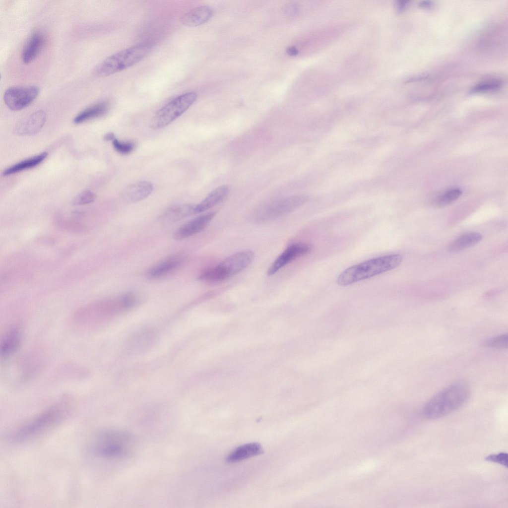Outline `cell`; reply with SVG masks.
<instances>
[{"mask_svg":"<svg viewBox=\"0 0 508 508\" xmlns=\"http://www.w3.org/2000/svg\"><path fill=\"white\" fill-rule=\"evenodd\" d=\"M135 444L134 437L128 432L120 429H106L92 436L87 444V452L93 458L113 460L130 455Z\"/></svg>","mask_w":508,"mask_h":508,"instance_id":"obj_1","label":"cell"},{"mask_svg":"<svg viewBox=\"0 0 508 508\" xmlns=\"http://www.w3.org/2000/svg\"><path fill=\"white\" fill-rule=\"evenodd\" d=\"M470 390L465 381H455L447 386L430 399L421 408V416L435 419L446 416L463 406L467 401Z\"/></svg>","mask_w":508,"mask_h":508,"instance_id":"obj_2","label":"cell"},{"mask_svg":"<svg viewBox=\"0 0 508 508\" xmlns=\"http://www.w3.org/2000/svg\"><path fill=\"white\" fill-rule=\"evenodd\" d=\"M402 259L399 254L373 258L344 270L338 275L337 282L340 286H346L370 278L396 268Z\"/></svg>","mask_w":508,"mask_h":508,"instance_id":"obj_3","label":"cell"},{"mask_svg":"<svg viewBox=\"0 0 508 508\" xmlns=\"http://www.w3.org/2000/svg\"><path fill=\"white\" fill-rule=\"evenodd\" d=\"M152 45L144 42L110 55L95 67L99 77H106L126 69L143 59L151 51Z\"/></svg>","mask_w":508,"mask_h":508,"instance_id":"obj_4","label":"cell"},{"mask_svg":"<svg viewBox=\"0 0 508 508\" xmlns=\"http://www.w3.org/2000/svg\"><path fill=\"white\" fill-rule=\"evenodd\" d=\"M67 413V409L64 405L53 406L17 429L13 433L12 439L21 442L42 434L63 421Z\"/></svg>","mask_w":508,"mask_h":508,"instance_id":"obj_5","label":"cell"},{"mask_svg":"<svg viewBox=\"0 0 508 508\" xmlns=\"http://www.w3.org/2000/svg\"><path fill=\"white\" fill-rule=\"evenodd\" d=\"M254 257V253L252 251L238 252L228 256L215 267L203 272L198 278L205 281H223L246 269Z\"/></svg>","mask_w":508,"mask_h":508,"instance_id":"obj_6","label":"cell"},{"mask_svg":"<svg viewBox=\"0 0 508 508\" xmlns=\"http://www.w3.org/2000/svg\"><path fill=\"white\" fill-rule=\"evenodd\" d=\"M197 94L189 92L180 95L156 112L150 124L154 129L162 128L184 114L195 101Z\"/></svg>","mask_w":508,"mask_h":508,"instance_id":"obj_7","label":"cell"},{"mask_svg":"<svg viewBox=\"0 0 508 508\" xmlns=\"http://www.w3.org/2000/svg\"><path fill=\"white\" fill-rule=\"evenodd\" d=\"M308 196L299 194L286 197L264 205L259 208L253 216L256 222L271 221L288 214L304 204Z\"/></svg>","mask_w":508,"mask_h":508,"instance_id":"obj_8","label":"cell"},{"mask_svg":"<svg viewBox=\"0 0 508 508\" xmlns=\"http://www.w3.org/2000/svg\"><path fill=\"white\" fill-rule=\"evenodd\" d=\"M39 93V89L36 86H12L5 91L3 101L9 109L18 111L30 105Z\"/></svg>","mask_w":508,"mask_h":508,"instance_id":"obj_9","label":"cell"},{"mask_svg":"<svg viewBox=\"0 0 508 508\" xmlns=\"http://www.w3.org/2000/svg\"><path fill=\"white\" fill-rule=\"evenodd\" d=\"M312 250L311 246L296 243L289 246L273 261L267 271L268 275H272L292 261L308 254Z\"/></svg>","mask_w":508,"mask_h":508,"instance_id":"obj_10","label":"cell"},{"mask_svg":"<svg viewBox=\"0 0 508 508\" xmlns=\"http://www.w3.org/2000/svg\"><path fill=\"white\" fill-rule=\"evenodd\" d=\"M215 214V212L210 211L191 219L179 227L174 233L173 238L180 240L198 234L208 225Z\"/></svg>","mask_w":508,"mask_h":508,"instance_id":"obj_11","label":"cell"},{"mask_svg":"<svg viewBox=\"0 0 508 508\" xmlns=\"http://www.w3.org/2000/svg\"><path fill=\"white\" fill-rule=\"evenodd\" d=\"M46 38L43 32L39 30L34 31L27 40L21 52L23 63L32 62L39 55L45 43Z\"/></svg>","mask_w":508,"mask_h":508,"instance_id":"obj_12","label":"cell"},{"mask_svg":"<svg viewBox=\"0 0 508 508\" xmlns=\"http://www.w3.org/2000/svg\"><path fill=\"white\" fill-rule=\"evenodd\" d=\"M46 113L37 111L19 122L14 128L15 132L20 135H31L38 132L46 121Z\"/></svg>","mask_w":508,"mask_h":508,"instance_id":"obj_13","label":"cell"},{"mask_svg":"<svg viewBox=\"0 0 508 508\" xmlns=\"http://www.w3.org/2000/svg\"><path fill=\"white\" fill-rule=\"evenodd\" d=\"M152 184L141 181L128 185L123 191V199L128 203H135L148 197L152 192Z\"/></svg>","mask_w":508,"mask_h":508,"instance_id":"obj_14","label":"cell"},{"mask_svg":"<svg viewBox=\"0 0 508 508\" xmlns=\"http://www.w3.org/2000/svg\"><path fill=\"white\" fill-rule=\"evenodd\" d=\"M212 15L211 8L207 5H202L192 9L184 14L181 20L184 25L194 27L206 23Z\"/></svg>","mask_w":508,"mask_h":508,"instance_id":"obj_15","label":"cell"},{"mask_svg":"<svg viewBox=\"0 0 508 508\" xmlns=\"http://www.w3.org/2000/svg\"><path fill=\"white\" fill-rule=\"evenodd\" d=\"M229 187L220 186L212 190L200 203L194 206V213L204 212L221 202L228 195Z\"/></svg>","mask_w":508,"mask_h":508,"instance_id":"obj_16","label":"cell"},{"mask_svg":"<svg viewBox=\"0 0 508 508\" xmlns=\"http://www.w3.org/2000/svg\"><path fill=\"white\" fill-rule=\"evenodd\" d=\"M184 257L181 255L167 258L151 267L147 272L148 277L155 279L167 274L179 267Z\"/></svg>","mask_w":508,"mask_h":508,"instance_id":"obj_17","label":"cell"},{"mask_svg":"<svg viewBox=\"0 0 508 508\" xmlns=\"http://www.w3.org/2000/svg\"><path fill=\"white\" fill-rule=\"evenodd\" d=\"M263 452L261 445L257 443H251L241 445L227 456L229 462H236L260 454Z\"/></svg>","mask_w":508,"mask_h":508,"instance_id":"obj_18","label":"cell"},{"mask_svg":"<svg viewBox=\"0 0 508 508\" xmlns=\"http://www.w3.org/2000/svg\"><path fill=\"white\" fill-rule=\"evenodd\" d=\"M194 206L180 204L171 206L163 213L160 219L164 223H175L194 214Z\"/></svg>","mask_w":508,"mask_h":508,"instance_id":"obj_19","label":"cell"},{"mask_svg":"<svg viewBox=\"0 0 508 508\" xmlns=\"http://www.w3.org/2000/svg\"><path fill=\"white\" fill-rule=\"evenodd\" d=\"M109 104L106 102L96 103L80 112L74 119L75 124H80L85 121L102 117L108 111Z\"/></svg>","mask_w":508,"mask_h":508,"instance_id":"obj_20","label":"cell"},{"mask_svg":"<svg viewBox=\"0 0 508 508\" xmlns=\"http://www.w3.org/2000/svg\"><path fill=\"white\" fill-rule=\"evenodd\" d=\"M482 239V236L479 233H467L452 241L449 245V249L452 252H460L476 245Z\"/></svg>","mask_w":508,"mask_h":508,"instance_id":"obj_21","label":"cell"},{"mask_svg":"<svg viewBox=\"0 0 508 508\" xmlns=\"http://www.w3.org/2000/svg\"><path fill=\"white\" fill-rule=\"evenodd\" d=\"M21 333L18 328L10 329L5 335L1 344V354L7 356L14 352L19 345Z\"/></svg>","mask_w":508,"mask_h":508,"instance_id":"obj_22","label":"cell"},{"mask_svg":"<svg viewBox=\"0 0 508 508\" xmlns=\"http://www.w3.org/2000/svg\"><path fill=\"white\" fill-rule=\"evenodd\" d=\"M46 152L40 154L22 161L7 168L3 172L4 176H8L19 172L34 167L43 162L47 157Z\"/></svg>","mask_w":508,"mask_h":508,"instance_id":"obj_23","label":"cell"},{"mask_svg":"<svg viewBox=\"0 0 508 508\" xmlns=\"http://www.w3.org/2000/svg\"><path fill=\"white\" fill-rule=\"evenodd\" d=\"M483 345L489 348L498 349H506L508 345V336L507 333H503L486 339Z\"/></svg>","mask_w":508,"mask_h":508,"instance_id":"obj_24","label":"cell"},{"mask_svg":"<svg viewBox=\"0 0 508 508\" xmlns=\"http://www.w3.org/2000/svg\"><path fill=\"white\" fill-rule=\"evenodd\" d=\"M462 191L458 189L451 190L443 194L438 200V204L441 206L447 205L459 198Z\"/></svg>","mask_w":508,"mask_h":508,"instance_id":"obj_25","label":"cell"},{"mask_svg":"<svg viewBox=\"0 0 508 508\" xmlns=\"http://www.w3.org/2000/svg\"><path fill=\"white\" fill-rule=\"evenodd\" d=\"M96 194L89 190H85L78 194L73 199L74 205H83L93 202L96 198Z\"/></svg>","mask_w":508,"mask_h":508,"instance_id":"obj_26","label":"cell"},{"mask_svg":"<svg viewBox=\"0 0 508 508\" xmlns=\"http://www.w3.org/2000/svg\"><path fill=\"white\" fill-rule=\"evenodd\" d=\"M115 149L122 154H127L131 152L135 148V144L131 141L124 142L114 139L112 141Z\"/></svg>","mask_w":508,"mask_h":508,"instance_id":"obj_27","label":"cell"},{"mask_svg":"<svg viewBox=\"0 0 508 508\" xmlns=\"http://www.w3.org/2000/svg\"><path fill=\"white\" fill-rule=\"evenodd\" d=\"M502 83L500 81H494L484 82L474 87L473 93L486 92L497 90L501 87Z\"/></svg>","mask_w":508,"mask_h":508,"instance_id":"obj_28","label":"cell"},{"mask_svg":"<svg viewBox=\"0 0 508 508\" xmlns=\"http://www.w3.org/2000/svg\"><path fill=\"white\" fill-rule=\"evenodd\" d=\"M485 460L487 461L500 464L506 468L508 467V454L506 452H503L489 455L486 457Z\"/></svg>","mask_w":508,"mask_h":508,"instance_id":"obj_29","label":"cell"},{"mask_svg":"<svg viewBox=\"0 0 508 508\" xmlns=\"http://www.w3.org/2000/svg\"><path fill=\"white\" fill-rule=\"evenodd\" d=\"M286 12L289 14H294L298 11V7L295 3L290 4L285 8Z\"/></svg>","mask_w":508,"mask_h":508,"instance_id":"obj_30","label":"cell"},{"mask_svg":"<svg viewBox=\"0 0 508 508\" xmlns=\"http://www.w3.org/2000/svg\"><path fill=\"white\" fill-rule=\"evenodd\" d=\"M408 1H399L396 3V8L398 11L400 12L402 11L404 8L407 5Z\"/></svg>","mask_w":508,"mask_h":508,"instance_id":"obj_31","label":"cell"},{"mask_svg":"<svg viewBox=\"0 0 508 508\" xmlns=\"http://www.w3.org/2000/svg\"><path fill=\"white\" fill-rule=\"evenodd\" d=\"M286 52L289 55L294 56L298 54V50L296 47L291 46L287 49Z\"/></svg>","mask_w":508,"mask_h":508,"instance_id":"obj_32","label":"cell"},{"mask_svg":"<svg viewBox=\"0 0 508 508\" xmlns=\"http://www.w3.org/2000/svg\"><path fill=\"white\" fill-rule=\"evenodd\" d=\"M115 134H114V133L109 132V133H108L106 134L104 137V139L107 140V141H110V140H112L113 141L114 139H115Z\"/></svg>","mask_w":508,"mask_h":508,"instance_id":"obj_33","label":"cell"},{"mask_svg":"<svg viewBox=\"0 0 508 508\" xmlns=\"http://www.w3.org/2000/svg\"><path fill=\"white\" fill-rule=\"evenodd\" d=\"M431 5L430 1H424L421 3V6L423 7H430Z\"/></svg>","mask_w":508,"mask_h":508,"instance_id":"obj_34","label":"cell"}]
</instances>
